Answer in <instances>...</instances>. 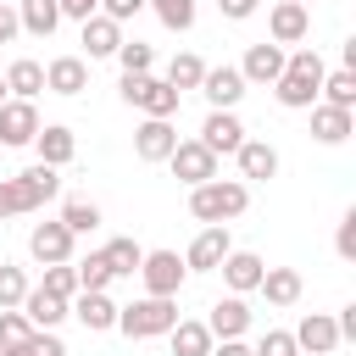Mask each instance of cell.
I'll use <instances>...</instances> for the list:
<instances>
[{
	"mask_svg": "<svg viewBox=\"0 0 356 356\" xmlns=\"http://www.w3.org/2000/svg\"><path fill=\"white\" fill-rule=\"evenodd\" d=\"M28 289H33V284H28V273H22V267H11V261H0V312H17Z\"/></svg>",
	"mask_w": 356,
	"mask_h": 356,
	"instance_id": "d590c367",
	"label": "cell"
},
{
	"mask_svg": "<svg viewBox=\"0 0 356 356\" xmlns=\"http://www.w3.org/2000/svg\"><path fill=\"white\" fill-rule=\"evenodd\" d=\"M17 33H22V22H17V6H6V0H0V44H11Z\"/></svg>",
	"mask_w": 356,
	"mask_h": 356,
	"instance_id": "bcb514c9",
	"label": "cell"
},
{
	"mask_svg": "<svg viewBox=\"0 0 356 356\" xmlns=\"http://www.w3.org/2000/svg\"><path fill=\"white\" fill-rule=\"evenodd\" d=\"M200 145L222 161V156H234L239 145H245V122H239V111H206V122H200Z\"/></svg>",
	"mask_w": 356,
	"mask_h": 356,
	"instance_id": "30bf717a",
	"label": "cell"
},
{
	"mask_svg": "<svg viewBox=\"0 0 356 356\" xmlns=\"http://www.w3.org/2000/svg\"><path fill=\"white\" fill-rule=\"evenodd\" d=\"M61 228H67L72 239H78V234H95V228H100V206H95V200H78V195L61 200Z\"/></svg>",
	"mask_w": 356,
	"mask_h": 356,
	"instance_id": "836d02e7",
	"label": "cell"
},
{
	"mask_svg": "<svg viewBox=\"0 0 356 356\" xmlns=\"http://www.w3.org/2000/svg\"><path fill=\"white\" fill-rule=\"evenodd\" d=\"M278 72H284V50H278L273 39L250 44V50H245V61H239V78H245V89H250V83H278Z\"/></svg>",
	"mask_w": 356,
	"mask_h": 356,
	"instance_id": "44dd1931",
	"label": "cell"
},
{
	"mask_svg": "<svg viewBox=\"0 0 356 356\" xmlns=\"http://www.w3.org/2000/svg\"><path fill=\"white\" fill-rule=\"evenodd\" d=\"M67 317H78L89 334H106V328H117V300L106 289H78L67 300Z\"/></svg>",
	"mask_w": 356,
	"mask_h": 356,
	"instance_id": "8fae6325",
	"label": "cell"
},
{
	"mask_svg": "<svg viewBox=\"0 0 356 356\" xmlns=\"http://www.w3.org/2000/svg\"><path fill=\"white\" fill-rule=\"evenodd\" d=\"M217 273H222V284H228V295H256V284H261V273H267V261H261L256 250H228Z\"/></svg>",
	"mask_w": 356,
	"mask_h": 356,
	"instance_id": "ac0fdd59",
	"label": "cell"
},
{
	"mask_svg": "<svg viewBox=\"0 0 356 356\" xmlns=\"http://www.w3.org/2000/svg\"><path fill=\"white\" fill-rule=\"evenodd\" d=\"M39 128H44V122H39V106H33V100H6V106H0V150L33 145Z\"/></svg>",
	"mask_w": 356,
	"mask_h": 356,
	"instance_id": "9c48e42d",
	"label": "cell"
},
{
	"mask_svg": "<svg viewBox=\"0 0 356 356\" xmlns=\"http://www.w3.org/2000/svg\"><path fill=\"white\" fill-rule=\"evenodd\" d=\"M0 78H6V95H11V100H39V95H44V61H33V56L11 61Z\"/></svg>",
	"mask_w": 356,
	"mask_h": 356,
	"instance_id": "d4e9b609",
	"label": "cell"
},
{
	"mask_svg": "<svg viewBox=\"0 0 356 356\" xmlns=\"http://www.w3.org/2000/svg\"><path fill=\"white\" fill-rule=\"evenodd\" d=\"M228 250H234V234H228V222H206V228L189 239V250H184V267H189V273H217Z\"/></svg>",
	"mask_w": 356,
	"mask_h": 356,
	"instance_id": "8992f818",
	"label": "cell"
},
{
	"mask_svg": "<svg viewBox=\"0 0 356 356\" xmlns=\"http://www.w3.org/2000/svg\"><path fill=\"white\" fill-rule=\"evenodd\" d=\"M83 33H78V44H83V61H106V56H117V44H122V22H111V17H83L78 22Z\"/></svg>",
	"mask_w": 356,
	"mask_h": 356,
	"instance_id": "9a60e30c",
	"label": "cell"
},
{
	"mask_svg": "<svg viewBox=\"0 0 356 356\" xmlns=\"http://www.w3.org/2000/svg\"><path fill=\"white\" fill-rule=\"evenodd\" d=\"M167 167H172V178H178V184H189V189L217 178V156H211L200 139H178V145H172V156H167Z\"/></svg>",
	"mask_w": 356,
	"mask_h": 356,
	"instance_id": "52a82bcc",
	"label": "cell"
},
{
	"mask_svg": "<svg viewBox=\"0 0 356 356\" xmlns=\"http://www.w3.org/2000/svg\"><path fill=\"white\" fill-rule=\"evenodd\" d=\"M161 78H167L178 95H184V89H200V78H206V61H200L195 50H178V56L167 61V72H161Z\"/></svg>",
	"mask_w": 356,
	"mask_h": 356,
	"instance_id": "4dcf8cb0",
	"label": "cell"
},
{
	"mask_svg": "<svg viewBox=\"0 0 356 356\" xmlns=\"http://www.w3.org/2000/svg\"><path fill=\"white\" fill-rule=\"evenodd\" d=\"M39 289H44V295H56V300H72V295H78V273H72V261H56V267H44Z\"/></svg>",
	"mask_w": 356,
	"mask_h": 356,
	"instance_id": "8d00e7d4",
	"label": "cell"
},
{
	"mask_svg": "<svg viewBox=\"0 0 356 356\" xmlns=\"http://www.w3.org/2000/svg\"><path fill=\"white\" fill-rule=\"evenodd\" d=\"M145 6L156 11V22H161L167 33H189V28H195V11H200L195 0H145Z\"/></svg>",
	"mask_w": 356,
	"mask_h": 356,
	"instance_id": "d6a6232c",
	"label": "cell"
},
{
	"mask_svg": "<svg viewBox=\"0 0 356 356\" xmlns=\"http://www.w3.org/2000/svg\"><path fill=\"white\" fill-rule=\"evenodd\" d=\"M28 350H33V356H67V345H61L56 328H33V334H28Z\"/></svg>",
	"mask_w": 356,
	"mask_h": 356,
	"instance_id": "60d3db41",
	"label": "cell"
},
{
	"mask_svg": "<svg viewBox=\"0 0 356 356\" xmlns=\"http://www.w3.org/2000/svg\"><path fill=\"white\" fill-rule=\"evenodd\" d=\"M300 6H306V11H312V0H300Z\"/></svg>",
	"mask_w": 356,
	"mask_h": 356,
	"instance_id": "f907efd6",
	"label": "cell"
},
{
	"mask_svg": "<svg viewBox=\"0 0 356 356\" xmlns=\"http://www.w3.org/2000/svg\"><path fill=\"white\" fill-rule=\"evenodd\" d=\"M139 278H145V295L178 300V289H184L189 267H184V256H178V250H145V261H139Z\"/></svg>",
	"mask_w": 356,
	"mask_h": 356,
	"instance_id": "5b68a950",
	"label": "cell"
},
{
	"mask_svg": "<svg viewBox=\"0 0 356 356\" xmlns=\"http://www.w3.org/2000/svg\"><path fill=\"white\" fill-rule=\"evenodd\" d=\"M172 145H178V128H172L167 117H145V122L134 128V156H139V161H167Z\"/></svg>",
	"mask_w": 356,
	"mask_h": 356,
	"instance_id": "e0dca14e",
	"label": "cell"
},
{
	"mask_svg": "<svg viewBox=\"0 0 356 356\" xmlns=\"http://www.w3.org/2000/svg\"><path fill=\"white\" fill-rule=\"evenodd\" d=\"M139 11H145V0H100V17H111V22H128Z\"/></svg>",
	"mask_w": 356,
	"mask_h": 356,
	"instance_id": "ee69618b",
	"label": "cell"
},
{
	"mask_svg": "<svg viewBox=\"0 0 356 356\" xmlns=\"http://www.w3.org/2000/svg\"><path fill=\"white\" fill-rule=\"evenodd\" d=\"M245 206H250V184H239V178H211V184L189 189L195 222H234V217H245Z\"/></svg>",
	"mask_w": 356,
	"mask_h": 356,
	"instance_id": "7a4b0ae2",
	"label": "cell"
},
{
	"mask_svg": "<svg viewBox=\"0 0 356 356\" xmlns=\"http://www.w3.org/2000/svg\"><path fill=\"white\" fill-rule=\"evenodd\" d=\"M267 33H273L278 50H284V44H300V39L312 33V11H306L300 0H278V6L267 11Z\"/></svg>",
	"mask_w": 356,
	"mask_h": 356,
	"instance_id": "4fadbf2b",
	"label": "cell"
},
{
	"mask_svg": "<svg viewBox=\"0 0 356 356\" xmlns=\"http://www.w3.org/2000/svg\"><path fill=\"white\" fill-rule=\"evenodd\" d=\"M17 189H22V206H28V211H39L44 200H56V195H61V172H56V167H44V161H33L28 172H17Z\"/></svg>",
	"mask_w": 356,
	"mask_h": 356,
	"instance_id": "cb8c5ba5",
	"label": "cell"
},
{
	"mask_svg": "<svg viewBox=\"0 0 356 356\" xmlns=\"http://www.w3.org/2000/svg\"><path fill=\"white\" fill-rule=\"evenodd\" d=\"M44 89H50V95H67V100L83 95V89H89V61H83V56H50V61H44Z\"/></svg>",
	"mask_w": 356,
	"mask_h": 356,
	"instance_id": "2e32d148",
	"label": "cell"
},
{
	"mask_svg": "<svg viewBox=\"0 0 356 356\" xmlns=\"http://www.w3.org/2000/svg\"><path fill=\"white\" fill-rule=\"evenodd\" d=\"M261 295H267V306H295L300 295H306V278L295 273V267H267L261 273V284H256Z\"/></svg>",
	"mask_w": 356,
	"mask_h": 356,
	"instance_id": "484cf974",
	"label": "cell"
},
{
	"mask_svg": "<svg viewBox=\"0 0 356 356\" xmlns=\"http://www.w3.org/2000/svg\"><path fill=\"white\" fill-rule=\"evenodd\" d=\"M56 6H61V17H72V22H83V17L100 11V0H56Z\"/></svg>",
	"mask_w": 356,
	"mask_h": 356,
	"instance_id": "7dc6e473",
	"label": "cell"
},
{
	"mask_svg": "<svg viewBox=\"0 0 356 356\" xmlns=\"http://www.w3.org/2000/svg\"><path fill=\"white\" fill-rule=\"evenodd\" d=\"M256 6H261V0H217V11H222L228 22H245V17H256Z\"/></svg>",
	"mask_w": 356,
	"mask_h": 356,
	"instance_id": "f6af8a7d",
	"label": "cell"
},
{
	"mask_svg": "<svg viewBox=\"0 0 356 356\" xmlns=\"http://www.w3.org/2000/svg\"><path fill=\"white\" fill-rule=\"evenodd\" d=\"M200 323L211 328V339H245L250 334V306H245V295H222L211 306V317H200Z\"/></svg>",
	"mask_w": 356,
	"mask_h": 356,
	"instance_id": "d6986e66",
	"label": "cell"
},
{
	"mask_svg": "<svg viewBox=\"0 0 356 356\" xmlns=\"http://www.w3.org/2000/svg\"><path fill=\"white\" fill-rule=\"evenodd\" d=\"M117 61H122V72L134 78V72H150V67H156V50H150L145 39H122V44H117Z\"/></svg>",
	"mask_w": 356,
	"mask_h": 356,
	"instance_id": "74e56055",
	"label": "cell"
},
{
	"mask_svg": "<svg viewBox=\"0 0 356 356\" xmlns=\"http://www.w3.org/2000/svg\"><path fill=\"white\" fill-rule=\"evenodd\" d=\"M72 250H78V239L61 228V217H56V222H33V234H28V256H33L39 267L72 261Z\"/></svg>",
	"mask_w": 356,
	"mask_h": 356,
	"instance_id": "ba28073f",
	"label": "cell"
},
{
	"mask_svg": "<svg viewBox=\"0 0 356 356\" xmlns=\"http://www.w3.org/2000/svg\"><path fill=\"white\" fill-rule=\"evenodd\" d=\"M167 339H172V356H211V345H217L200 317H178V323L167 328Z\"/></svg>",
	"mask_w": 356,
	"mask_h": 356,
	"instance_id": "4316f807",
	"label": "cell"
},
{
	"mask_svg": "<svg viewBox=\"0 0 356 356\" xmlns=\"http://www.w3.org/2000/svg\"><path fill=\"white\" fill-rule=\"evenodd\" d=\"M234 161H239V184H267V178L278 172V150H273L267 139H245V145L234 150Z\"/></svg>",
	"mask_w": 356,
	"mask_h": 356,
	"instance_id": "7402d4cb",
	"label": "cell"
},
{
	"mask_svg": "<svg viewBox=\"0 0 356 356\" xmlns=\"http://www.w3.org/2000/svg\"><path fill=\"white\" fill-rule=\"evenodd\" d=\"M6 100H11V95H6V78H0V106H6Z\"/></svg>",
	"mask_w": 356,
	"mask_h": 356,
	"instance_id": "681fc988",
	"label": "cell"
},
{
	"mask_svg": "<svg viewBox=\"0 0 356 356\" xmlns=\"http://www.w3.org/2000/svg\"><path fill=\"white\" fill-rule=\"evenodd\" d=\"M211 356H250V345H245V339H217Z\"/></svg>",
	"mask_w": 356,
	"mask_h": 356,
	"instance_id": "c3c4849f",
	"label": "cell"
},
{
	"mask_svg": "<svg viewBox=\"0 0 356 356\" xmlns=\"http://www.w3.org/2000/svg\"><path fill=\"white\" fill-rule=\"evenodd\" d=\"M22 317H28V328H61V317H67V300H56V295H44L39 284L22 295V306H17Z\"/></svg>",
	"mask_w": 356,
	"mask_h": 356,
	"instance_id": "83f0119b",
	"label": "cell"
},
{
	"mask_svg": "<svg viewBox=\"0 0 356 356\" xmlns=\"http://www.w3.org/2000/svg\"><path fill=\"white\" fill-rule=\"evenodd\" d=\"M33 328H28V317L22 312H0V350H11V345H22Z\"/></svg>",
	"mask_w": 356,
	"mask_h": 356,
	"instance_id": "ab89813d",
	"label": "cell"
},
{
	"mask_svg": "<svg viewBox=\"0 0 356 356\" xmlns=\"http://www.w3.org/2000/svg\"><path fill=\"white\" fill-rule=\"evenodd\" d=\"M289 334H295L300 356H334V350H339V328H334V317H328V312H306Z\"/></svg>",
	"mask_w": 356,
	"mask_h": 356,
	"instance_id": "7c38bea8",
	"label": "cell"
},
{
	"mask_svg": "<svg viewBox=\"0 0 356 356\" xmlns=\"http://www.w3.org/2000/svg\"><path fill=\"white\" fill-rule=\"evenodd\" d=\"M28 206H22V189H17V178H0V217H22Z\"/></svg>",
	"mask_w": 356,
	"mask_h": 356,
	"instance_id": "7bdbcfd3",
	"label": "cell"
},
{
	"mask_svg": "<svg viewBox=\"0 0 356 356\" xmlns=\"http://www.w3.org/2000/svg\"><path fill=\"white\" fill-rule=\"evenodd\" d=\"M33 150H39V161H44V167H56V172H61V167L78 156V134H72L67 122H44V128L33 134Z\"/></svg>",
	"mask_w": 356,
	"mask_h": 356,
	"instance_id": "ffe728a7",
	"label": "cell"
},
{
	"mask_svg": "<svg viewBox=\"0 0 356 356\" xmlns=\"http://www.w3.org/2000/svg\"><path fill=\"white\" fill-rule=\"evenodd\" d=\"M356 134V111H339V106H312V139L317 145H345Z\"/></svg>",
	"mask_w": 356,
	"mask_h": 356,
	"instance_id": "603a6c76",
	"label": "cell"
},
{
	"mask_svg": "<svg viewBox=\"0 0 356 356\" xmlns=\"http://www.w3.org/2000/svg\"><path fill=\"white\" fill-rule=\"evenodd\" d=\"M139 261H145V245H139V239H128V234H122V239H111V245H106V267H111V278H134V273H139Z\"/></svg>",
	"mask_w": 356,
	"mask_h": 356,
	"instance_id": "1f68e13d",
	"label": "cell"
},
{
	"mask_svg": "<svg viewBox=\"0 0 356 356\" xmlns=\"http://www.w3.org/2000/svg\"><path fill=\"white\" fill-rule=\"evenodd\" d=\"M323 106H339V111H356V72L350 67H334L323 72V89H317Z\"/></svg>",
	"mask_w": 356,
	"mask_h": 356,
	"instance_id": "f546056e",
	"label": "cell"
},
{
	"mask_svg": "<svg viewBox=\"0 0 356 356\" xmlns=\"http://www.w3.org/2000/svg\"><path fill=\"white\" fill-rule=\"evenodd\" d=\"M17 22H22V33L50 39V33L61 28V6H56V0H17Z\"/></svg>",
	"mask_w": 356,
	"mask_h": 356,
	"instance_id": "f1b7e54d",
	"label": "cell"
},
{
	"mask_svg": "<svg viewBox=\"0 0 356 356\" xmlns=\"http://www.w3.org/2000/svg\"><path fill=\"white\" fill-rule=\"evenodd\" d=\"M117 95H122L134 111H145V117H167V122L178 117V100H184V95H178L167 78H156V72H134V78L122 72V89H117Z\"/></svg>",
	"mask_w": 356,
	"mask_h": 356,
	"instance_id": "277c9868",
	"label": "cell"
},
{
	"mask_svg": "<svg viewBox=\"0 0 356 356\" xmlns=\"http://www.w3.org/2000/svg\"><path fill=\"white\" fill-rule=\"evenodd\" d=\"M78 273V289H111V267H106V250H89L83 261H72Z\"/></svg>",
	"mask_w": 356,
	"mask_h": 356,
	"instance_id": "e575fe53",
	"label": "cell"
},
{
	"mask_svg": "<svg viewBox=\"0 0 356 356\" xmlns=\"http://www.w3.org/2000/svg\"><path fill=\"white\" fill-rule=\"evenodd\" d=\"M334 250H339L345 261H356V211H345V217H339V234H334Z\"/></svg>",
	"mask_w": 356,
	"mask_h": 356,
	"instance_id": "b9f144b4",
	"label": "cell"
},
{
	"mask_svg": "<svg viewBox=\"0 0 356 356\" xmlns=\"http://www.w3.org/2000/svg\"><path fill=\"white\" fill-rule=\"evenodd\" d=\"M178 323V300H161V295H139L128 306H117V328L128 339H156Z\"/></svg>",
	"mask_w": 356,
	"mask_h": 356,
	"instance_id": "3957f363",
	"label": "cell"
},
{
	"mask_svg": "<svg viewBox=\"0 0 356 356\" xmlns=\"http://www.w3.org/2000/svg\"><path fill=\"white\" fill-rule=\"evenodd\" d=\"M323 56L312 50V44H295V50H284V72H278V83H273V95H278V106H289V111H312L317 106V89H323Z\"/></svg>",
	"mask_w": 356,
	"mask_h": 356,
	"instance_id": "6da1fadb",
	"label": "cell"
},
{
	"mask_svg": "<svg viewBox=\"0 0 356 356\" xmlns=\"http://www.w3.org/2000/svg\"><path fill=\"white\" fill-rule=\"evenodd\" d=\"M250 356H300V345H295L289 328H267V334L250 345Z\"/></svg>",
	"mask_w": 356,
	"mask_h": 356,
	"instance_id": "f35d334b",
	"label": "cell"
},
{
	"mask_svg": "<svg viewBox=\"0 0 356 356\" xmlns=\"http://www.w3.org/2000/svg\"><path fill=\"white\" fill-rule=\"evenodd\" d=\"M200 95L211 100V111H234V106L245 100V78H239V67H234V61H222V67H206V78H200Z\"/></svg>",
	"mask_w": 356,
	"mask_h": 356,
	"instance_id": "5bb4252c",
	"label": "cell"
}]
</instances>
